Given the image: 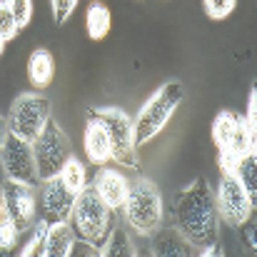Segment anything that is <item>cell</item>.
Returning <instances> with one entry per match:
<instances>
[{"label": "cell", "instance_id": "44dd1931", "mask_svg": "<svg viewBox=\"0 0 257 257\" xmlns=\"http://www.w3.org/2000/svg\"><path fill=\"white\" fill-rule=\"evenodd\" d=\"M58 177L65 182V187L70 190V192H80L83 187L87 185V170H85V165L75 158V155H70L68 158V163L63 165V170L58 172Z\"/></svg>", "mask_w": 257, "mask_h": 257}, {"label": "cell", "instance_id": "2e32d148", "mask_svg": "<svg viewBox=\"0 0 257 257\" xmlns=\"http://www.w3.org/2000/svg\"><path fill=\"white\" fill-rule=\"evenodd\" d=\"M153 242H150V252L158 257H187L190 255V242L175 230V227H160L158 232L150 235Z\"/></svg>", "mask_w": 257, "mask_h": 257}, {"label": "cell", "instance_id": "8fae6325", "mask_svg": "<svg viewBox=\"0 0 257 257\" xmlns=\"http://www.w3.org/2000/svg\"><path fill=\"white\" fill-rule=\"evenodd\" d=\"M0 165L5 170V177L38 187L40 177H38V168H35L33 145L28 140H23L18 135H8L3 148H0Z\"/></svg>", "mask_w": 257, "mask_h": 257}, {"label": "cell", "instance_id": "1f68e13d", "mask_svg": "<svg viewBox=\"0 0 257 257\" xmlns=\"http://www.w3.org/2000/svg\"><path fill=\"white\" fill-rule=\"evenodd\" d=\"M3 48H5V38L0 35V55H3Z\"/></svg>", "mask_w": 257, "mask_h": 257}, {"label": "cell", "instance_id": "5b68a950", "mask_svg": "<svg viewBox=\"0 0 257 257\" xmlns=\"http://www.w3.org/2000/svg\"><path fill=\"white\" fill-rule=\"evenodd\" d=\"M87 117L97 120L110 140L112 160L127 170H138V145H135V130H133V117L120 110V107H90Z\"/></svg>", "mask_w": 257, "mask_h": 257}, {"label": "cell", "instance_id": "5bb4252c", "mask_svg": "<svg viewBox=\"0 0 257 257\" xmlns=\"http://www.w3.org/2000/svg\"><path fill=\"white\" fill-rule=\"evenodd\" d=\"M83 148H85V158L92 163V165H107L112 160V150H110V140H107V133L105 127L87 117V125H85V138H83Z\"/></svg>", "mask_w": 257, "mask_h": 257}, {"label": "cell", "instance_id": "ffe728a7", "mask_svg": "<svg viewBox=\"0 0 257 257\" xmlns=\"http://www.w3.org/2000/svg\"><path fill=\"white\" fill-rule=\"evenodd\" d=\"M237 182L242 185V190L247 192V197L257 205V155L255 153H247V155H240L235 172Z\"/></svg>", "mask_w": 257, "mask_h": 257}, {"label": "cell", "instance_id": "484cf974", "mask_svg": "<svg viewBox=\"0 0 257 257\" xmlns=\"http://www.w3.org/2000/svg\"><path fill=\"white\" fill-rule=\"evenodd\" d=\"M18 33H20V28H18V23H15V18H13L8 3H0V35H3L5 43H8V40L18 38Z\"/></svg>", "mask_w": 257, "mask_h": 257}, {"label": "cell", "instance_id": "30bf717a", "mask_svg": "<svg viewBox=\"0 0 257 257\" xmlns=\"http://www.w3.org/2000/svg\"><path fill=\"white\" fill-rule=\"evenodd\" d=\"M215 202H217L220 220L230 227H240L255 212V202L247 197V192L242 190L235 175H222L215 190Z\"/></svg>", "mask_w": 257, "mask_h": 257}, {"label": "cell", "instance_id": "9c48e42d", "mask_svg": "<svg viewBox=\"0 0 257 257\" xmlns=\"http://www.w3.org/2000/svg\"><path fill=\"white\" fill-rule=\"evenodd\" d=\"M0 200H3V217L10 220L20 232H28L35 222V187L5 177L0 187Z\"/></svg>", "mask_w": 257, "mask_h": 257}, {"label": "cell", "instance_id": "d6a6232c", "mask_svg": "<svg viewBox=\"0 0 257 257\" xmlns=\"http://www.w3.org/2000/svg\"><path fill=\"white\" fill-rule=\"evenodd\" d=\"M0 220H3V200H0Z\"/></svg>", "mask_w": 257, "mask_h": 257}, {"label": "cell", "instance_id": "83f0119b", "mask_svg": "<svg viewBox=\"0 0 257 257\" xmlns=\"http://www.w3.org/2000/svg\"><path fill=\"white\" fill-rule=\"evenodd\" d=\"M257 92L255 90H250V100H247V112L242 115V122H245V127H247V133H250V138L257 143Z\"/></svg>", "mask_w": 257, "mask_h": 257}, {"label": "cell", "instance_id": "cb8c5ba5", "mask_svg": "<svg viewBox=\"0 0 257 257\" xmlns=\"http://www.w3.org/2000/svg\"><path fill=\"white\" fill-rule=\"evenodd\" d=\"M8 8H10V13H13V18H15V23H18L20 30H23L25 25H30V18H33V0H10Z\"/></svg>", "mask_w": 257, "mask_h": 257}, {"label": "cell", "instance_id": "e0dca14e", "mask_svg": "<svg viewBox=\"0 0 257 257\" xmlns=\"http://www.w3.org/2000/svg\"><path fill=\"white\" fill-rule=\"evenodd\" d=\"M28 78H30V83L38 90H45L53 83V78H55V58L50 55V50L38 48L30 55V60H28Z\"/></svg>", "mask_w": 257, "mask_h": 257}, {"label": "cell", "instance_id": "4fadbf2b", "mask_svg": "<svg viewBox=\"0 0 257 257\" xmlns=\"http://www.w3.org/2000/svg\"><path fill=\"white\" fill-rule=\"evenodd\" d=\"M90 187L100 195V200L110 210L120 212V207L125 205L127 192H130V180H127L125 172L112 170L107 165H100L97 172H95V177H92V182H90Z\"/></svg>", "mask_w": 257, "mask_h": 257}, {"label": "cell", "instance_id": "4316f807", "mask_svg": "<svg viewBox=\"0 0 257 257\" xmlns=\"http://www.w3.org/2000/svg\"><path fill=\"white\" fill-rule=\"evenodd\" d=\"M78 3H80V0H50L53 20H55L58 25H63V23L73 15V10L78 8Z\"/></svg>", "mask_w": 257, "mask_h": 257}, {"label": "cell", "instance_id": "f1b7e54d", "mask_svg": "<svg viewBox=\"0 0 257 257\" xmlns=\"http://www.w3.org/2000/svg\"><path fill=\"white\" fill-rule=\"evenodd\" d=\"M237 230L242 232V245H245V250L255 252V212H252Z\"/></svg>", "mask_w": 257, "mask_h": 257}, {"label": "cell", "instance_id": "7c38bea8", "mask_svg": "<svg viewBox=\"0 0 257 257\" xmlns=\"http://www.w3.org/2000/svg\"><path fill=\"white\" fill-rule=\"evenodd\" d=\"M212 140L217 145V150H232L235 155H247L255 153L257 143L250 138L242 115L232 112V110H220L212 120Z\"/></svg>", "mask_w": 257, "mask_h": 257}, {"label": "cell", "instance_id": "7402d4cb", "mask_svg": "<svg viewBox=\"0 0 257 257\" xmlns=\"http://www.w3.org/2000/svg\"><path fill=\"white\" fill-rule=\"evenodd\" d=\"M45 230H48V225H45V222H40V220H35V222H33V227H30V237H28V242L23 245L20 255L23 257L40 255V252H43V242H45Z\"/></svg>", "mask_w": 257, "mask_h": 257}, {"label": "cell", "instance_id": "f546056e", "mask_svg": "<svg viewBox=\"0 0 257 257\" xmlns=\"http://www.w3.org/2000/svg\"><path fill=\"white\" fill-rule=\"evenodd\" d=\"M237 160H240V155H235L232 150H220V170H222V175H232Z\"/></svg>", "mask_w": 257, "mask_h": 257}, {"label": "cell", "instance_id": "ac0fdd59", "mask_svg": "<svg viewBox=\"0 0 257 257\" xmlns=\"http://www.w3.org/2000/svg\"><path fill=\"white\" fill-rule=\"evenodd\" d=\"M85 25H87V38L90 40H102L110 33V25H112L110 8L105 3H100V0L90 3L85 13Z\"/></svg>", "mask_w": 257, "mask_h": 257}, {"label": "cell", "instance_id": "6da1fadb", "mask_svg": "<svg viewBox=\"0 0 257 257\" xmlns=\"http://www.w3.org/2000/svg\"><path fill=\"white\" fill-rule=\"evenodd\" d=\"M172 227L192 245L207 247L220 240V212L215 192L205 177H197L192 185L182 187L172 200Z\"/></svg>", "mask_w": 257, "mask_h": 257}, {"label": "cell", "instance_id": "e575fe53", "mask_svg": "<svg viewBox=\"0 0 257 257\" xmlns=\"http://www.w3.org/2000/svg\"><path fill=\"white\" fill-rule=\"evenodd\" d=\"M0 3H3V0H0Z\"/></svg>", "mask_w": 257, "mask_h": 257}, {"label": "cell", "instance_id": "3957f363", "mask_svg": "<svg viewBox=\"0 0 257 257\" xmlns=\"http://www.w3.org/2000/svg\"><path fill=\"white\" fill-rule=\"evenodd\" d=\"M73 232L78 240H85L90 245H95L97 250L105 245L112 225L117 222V212L110 210L100 195L85 185L78 195H75V202H73V210H70V217H68Z\"/></svg>", "mask_w": 257, "mask_h": 257}, {"label": "cell", "instance_id": "8992f818", "mask_svg": "<svg viewBox=\"0 0 257 257\" xmlns=\"http://www.w3.org/2000/svg\"><path fill=\"white\" fill-rule=\"evenodd\" d=\"M33 145V155H35V168L38 177L48 180L55 177L63 170V165L68 163V158L73 155V143L65 135V130L50 117L45 122V127L40 130V135L30 143Z\"/></svg>", "mask_w": 257, "mask_h": 257}, {"label": "cell", "instance_id": "d4e9b609", "mask_svg": "<svg viewBox=\"0 0 257 257\" xmlns=\"http://www.w3.org/2000/svg\"><path fill=\"white\" fill-rule=\"evenodd\" d=\"M23 232L10 222V220H0V252H8V250H13L15 245H18V237H20Z\"/></svg>", "mask_w": 257, "mask_h": 257}, {"label": "cell", "instance_id": "836d02e7", "mask_svg": "<svg viewBox=\"0 0 257 257\" xmlns=\"http://www.w3.org/2000/svg\"><path fill=\"white\" fill-rule=\"evenodd\" d=\"M3 3H10V0H3Z\"/></svg>", "mask_w": 257, "mask_h": 257}, {"label": "cell", "instance_id": "ba28073f", "mask_svg": "<svg viewBox=\"0 0 257 257\" xmlns=\"http://www.w3.org/2000/svg\"><path fill=\"white\" fill-rule=\"evenodd\" d=\"M73 202H75V192H70L58 175L40 180L35 190V220L45 225L65 222L70 217Z\"/></svg>", "mask_w": 257, "mask_h": 257}, {"label": "cell", "instance_id": "52a82bcc", "mask_svg": "<svg viewBox=\"0 0 257 257\" xmlns=\"http://www.w3.org/2000/svg\"><path fill=\"white\" fill-rule=\"evenodd\" d=\"M50 117H53L50 97H45L40 92H25L13 100V107L8 115V130H10V135H18V138L33 143Z\"/></svg>", "mask_w": 257, "mask_h": 257}, {"label": "cell", "instance_id": "603a6c76", "mask_svg": "<svg viewBox=\"0 0 257 257\" xmlns=\"http://www.w3.org/2000/svg\"><path fill=\"white\" fill-rule=\"evenodd\" d=\"M202 5H205L207 18H212V20H225V18L235 10L237 0H202Z\"/></svg>", "mask_w": 257, "mask_h": 257}, {"label": "cell", "instance_id": "d6986e66", "mask_svg": "<svg viewBox=\"0 0 257 257\" xmlns=\"http://www.w3.org/2000/svg\"><path fill=\"white\" fill-rule=\"evenodd\" d=\"M100 255H105V257H135L138 255V252H135V245H133V240H130V235H127V230H125L120 222L112 225V230H110L105 245L100 247Z\"/></svg>", "mask_w": 257, "mask_h": 257}, {"label": "cell", "instance_id": "277c9868", "mask_svg": "<svg viewBox=\"0 0 257 257\" xmlns=\"http://www.w3.org/2000/svg\"><path fill=\"white\" fill-rule=\"evenodd\" d=\"M182 100H185V87L177 80H170V83H165L155 90V95L140 107L138 117L133 120L138 148L148 145L153 138H158L165 130V125L172 120V115L182 105Z\"/></svg>", "mask_w": 257, "mask_h": 257}, {"label": "cell", "instance_id": "7a4b0ae2", "mask_svg": "<svg viewBox=\"0 0 257 257\" xmlns=\"http://www.w3.org/2000/svg\"><path fill=\"white\" fill-rule=\"evenodd\" d=\"M120 210H122L125 227H130L140 237H150L153 232H158L165 225L163 192L148 177H138L135 182H130L127 200Z\"/></svg>", "mask_w": 257, "mask_h": 257}, {"label": "cell", "instance_id": "9a60e30c", "mask_svg": "<svg viewBox=\"0 0 257 257\" xmlns=\"http://www.w3.org/2000/svg\"><path fill=\"white\" fill-rule=\"evenodd\" d=\"M75 232L70 227V222H53L45 230V242H43V252L45 257H70L73 245H75Z\"/></svg>", "mask_w": 257, "mask_h": 257}, {"label": "cell", "instance_id": "4dcf8cb0", "mask_svg": "<svg viewBox=\"0 0 257 257\" xmlns=\"http://www.w3.org/2000/svg\"><path fill=\"white\" fill-rule=\"evenodd\" d=\"M8 135H10V130H8V117L0 112V148H3V143H5Z\"/></svg>", "mask_w": 257, "mask_h": 257}]
</instances>
